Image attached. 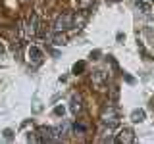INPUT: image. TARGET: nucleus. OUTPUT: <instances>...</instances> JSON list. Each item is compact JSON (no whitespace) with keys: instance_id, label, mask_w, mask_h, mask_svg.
<instances>
[{"instance_id":"nucleus-1","label":"nucleus","mask_w":154,"mask_h":144,"mask_svg":"<svg viewBox=\"0 0 154 144\" xmlns=\"http://www.w3.org/2000/svg\"><path fill=\"white\" fill-rule=\"evenodd\" d=\"M69 27H73V16H71V14H62L54 23V33L66 31V29H69Z\"/></svg>"},{"instance_id":"nucleus-2","label":"nucleus","mask_w":154,"mask_h":144,"mask_svg":"<svg viewBox=\"0 0 154 144\" xmlns=\"http://www.w3.org/2000/svg\"><path fill=\"white\" fill-rule=\"evenodd\" d=\"M102 121L108 125V127H114V125L118 123V112H116V108H106V110H104Z\"/></svg>"},{"instance_id":"nucleus-3","label":"nucleus","mask_w":154,"mask_h":144,"mask_svg":"<svg viewBox=\"0 0 154 144\" xmlns=\"http://www.w3.org/2000/svg\"><path fill=\"white\" fill-rule=\"evenodd\" d=\"M27 54H29V60H31V62H35V64H38V62H41V58H42L41 48H37V46H31Z\"/></svg>"},{"instance_id":"nucleus-4","label":"nucleus","mask_w":154,"mask_h":144,"mask_svg":"<svg viewBox=\"0 0 154 144\" xmlns=\"http://www.w3.org/2000/svg\"><path fill=\"white\" fill-rule=\"evenodd\" d=\"M37 23H38L37 14H31V17H29V21H27V33L29 35H35L37 33Z\"/></svg>"},{"instance_id":"nucleus-5","label":"nucleus","mask_w":154,"mask_h":144,"mask_svg":"<svg viewBox=\"0 0 154 144\" xmlns=\"http://www.w3.org/2000/svg\"><path fill=\"white\" fill-rule=\"evenodd\" d=\"M119 134H122V136H118V140H125V142H131L133 140V131H129V129H123Z\"/></svg>"},{"instance_id":"nucleus-6","label":"nucleus","mask_w":154,"mask_h":144,"mask_svg":"<svg viewBox=\"0 0 154 144\" xmlns=\"http://www.w3.org/2000/svg\"><path fill=\"white\" fill-rule=\"evenodd\" d=\"M71 112H73V113H79L81 112V100L79 98H73V100H71Z\"/></svg>"},{"instance_id":"nucleus-7","label":"nucleus","mask_w":154,"mask_h":144,"mask_svg":"<svg viewBox=\"0 0 154 144\" xmlns=\"http://www.w3.org/2000/svg\"><path fill=\"white\" fill-rule=\"evenodd\" d=\"M131 117H133V121H143V119H144V112H143V110H137V112H133Z\"/></svg>"},{"instance_id":"nucleus-8","label":"nucleus","mask_w":154,"mask_h":144,"mask_svg":"<svg viewBox=\"0 0 154 144\" xmlns=\"http://www.w3.org/2000/svg\"><path fill=\"white\" fill-rule=\"evenodd\" d=\"M137 8H141L144 14H148V12H150V6H148V4H144V2H137Z\"/></svg>"},{"instance_id":"nucleus-9","label":"nucleus","mask_w":154,"mask_h":144,"mask_svg":"<svg viewBox=\"0 0 154 144\" xmlns=\"http://www.w3.org/2000/svg\"><path fill=\"white\" fill-rule=\"evenodd\" d=\"M91 4H93V0H79V6L83 8V10H87V8L91 6Z\"/></svg>"},{"instance_id":"nucleus-10","label":"nucleus","mask_w":154,"mask_h":144,"mask_svg":"<svg viewBox=\"0 0 154 144\" xmlns=\"http://www.w3.org/2000/svg\"><path fill=\"white\" fill-rule=\"evenodd\" d=\"M54 113L56 115H64V108H62V106H58V108L54 110Z\"/></svg>"},{"instance_id":"nucleus-11","label":"nucleus","mask_w":154,"mask_h":144,"mask_svg":"<svg viewBox=\"0 0 154 144\" xmlns=\"http://www.w3.org/2000/svg\"><path fill=\"white\" fill-rule=\"evenodd\" d=\"M83 67H85V64H83V62H81L79 65H75V67H73V69H75V73H77V71H81V69H83Z\"/></svg>"}]
</instances>
